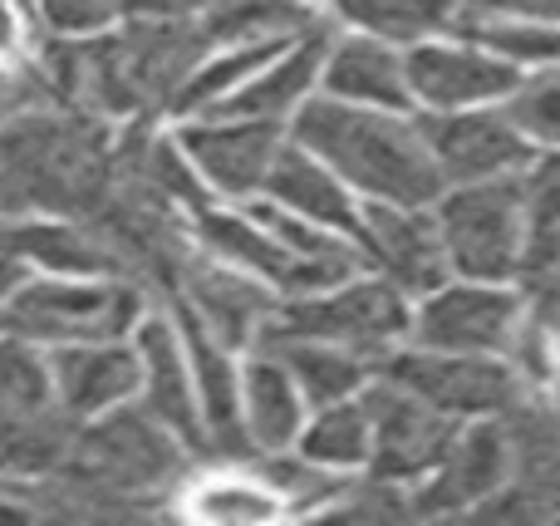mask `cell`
I'll return each instance as SVG.
<instances>
[{
    "label": "cell",
    "instance_id": "7bdbcfd3",
    "mask_svg": "<svg viewBox=\"0 0 560 526\" xmlns=\"http://www.w3.org/2000/svg\"><path fill=\"white\" fill-rule=\"evenodd\" d=\"M25 252L15 246V236H10V226H0V301H5L10 291H15L20 281H25Z\"/></svg>",
    "mask_w": 560,
    "mask_h": 526
},
{
    "label": "cell",
    "instance_id": "ab89813d",
    "mask_svg": "<svg viewBox=\"0 0 560 526\" xmlns=\"http://www.w3.org/2000/svg\"><path fill=\"white\" fill-rule=\"evenodd\" d=\"M335 517H364V522H388V517H408L413 502L398 498L394 478H374V482H349L335 502H329Z\"/></svg>",
    "mask_w": 560,
    "mask_h": 526
},
{
    "label": "cell",
    "instance_id": "8992f818",
    "mask_svg": "<svg viewBox=\"0 0 560 526\" xmlns=\"http://www.w3.org/2000/svg\"><path fill=\"white\" fill-rule=\"evenodd\" d=\"M271 335H295V340H329L359 350L369 364H378L388 354V344L408 330L404 291L394 281H364L349 291L319 295V301H295L285 311H271V320L261 325Z\"/></svg>",
    "mask_w": 560,
    "mask_h": 526
},
{
    "label": "cell",
    "instance_id": "9a60e30c",
    "mask_svg": "<svg viewBox=\"0 0 560 526\" xmlns=\"http://www.w3.org/2000/svg\"><path fill=\"white\" fill-rule=\"evenodd\" d=\"M183 335H187V360H192L197 389H202V423L212 439L217 458H252V429H246V399L236 394V374L226 360V344L212 340L202 320L192 311H183Z\"/></svg>",
    "mask_w": 560,
    "mask_h": 526
},
{
    "label": "cell",
    "instance_id": "e575fe53",
    "mask_svg": "<svg viewBox=\"0 0 560 526\" xmlns=\"http://www.w3.org/2000/svg\"><path fill=\"white\" fill-rule=\"evenodd\" d=\"M266 55H276V39H256V45L236 49V55L212 59V65H207V69H197V74L187 79L183 89H177L173 108H177V114H197V108H217V104H222V94H232V89L242 84V79L252 74L256 65H266Z\"/></svg>",
    "mask_w": 560,
    "mask_h": 526
},
{
    "label": "cell",
    "instance_id": "484cf974",
    "mask_svg": "<svg viewBox=\"0 0 560 526\" xmlns=\"http://www.w3.org/2000/svg\"><path fill=\"white\" fill-rule=\"evenodd\" d=\"M408 69L374 39H345L329 59V94L364 98V104L404 108L408 104Z\"/></svg>",
    "mask_w": 560,
    "mask_h": 526
},
{
    "label": "cell",
    "instance_id": "d6a6232c",
    "mask_svg": "<svg viewBox=\"0 0 560 526\" xmlns=\"http://www.w3.org/2000/svg\"><path fill=\"white\" fill-rule=\"evenodd\" d=\"M55 364H45L35 354V340L0 330V409H55Z\"/></svg>",
    "mask_w": 560,
    "mask_h": 526
},
{
    "label": "cell",
    "instance_id": "4316f807",
    "mask_svg": "<svg viewBox=\"0 0 560 526\" xmlns=\"http://www.w3.org/2000/svg\"><path fill=\"white\" fill-rule=\"evenodd\" d=\"M25 261H39L49 271H79V276H118V261L84 222H15L10 226Z\"/></svg>",
    "mask_w": 560,
    "mask_h": 526
},
{
    "label": "cell",
    "instance_id": "8fae6325",
    "mask_svg": "<svg viewBox=\"0 0 560 526\" xmlns=\"http://www.w3.org/2000/svg\"><path fill=\"white\" fill-rule=\"evenodd\" d=\"M512 468H516L512 433H506L502 413H492V419H482V423L457 433L453 453L433 468L428 488H418L413 512H423V517H447V512L482 507L492 492L506 488Z\"/></svg>",
    "mask_w": 560,
    "mask_h": 526
},
{
    "label": "cell",
    "instance_id": "d4e9b609",
    "mask_svg": "<svg viewBox=\"0 0 560 526\" xmlns=\"http://www.w3.org/2000/svg\"><path fill=\"white\" fill-rule=\"evenodd\" d=\"M246 429L252 443L266 453H280L300 433V394L295 374L276 354H256L246 370Z\"/></svg>",
    "mask_w": 560,
    "mask_h": 526
},
{
    "label": "cell",
    "instance_id": "d6986e66",
    "mask_svg": "<svg viewBox=\"0 0 560 526\" xmlns=\"http://www.w3.org/2000/svg\"><path fill=\"white\" fill-rule=\"evenodd\" d=\"M138 354H143V384H148V409L187 443V448L202 458L212 453V439H207V423L197 413L192 394H187V360L177 350V335L167 330L163 320H148L138 330Z\"/></svg>",
    "mask_w": 560,
    "mask_h": 526
},
{
    "label": "cell",
    "instance_id": "f546056e",
    "mask_svg": "<svg viewBox=\"0 0 560 526\" xmlns=\"http://www.w3.org/2000/svg\"><path fill=\"white\" fill-rule=\"evenodd\" d=\"M339 15L384 39H423L457 25V0H335Z\"/></svg>",
    "mask_w": 560,
    "mask_h": 526
},
{
    "label": "cell",
    "instance_id": "4dcf8cb0",
    "mask_svg": "<svg viewBox=\"0 0 560 526\" xmlns=\"http://www.w3.org/2000/svg\"><path fill=\"white\" fill-rule=\"evenodd\" d=\"M319 20L310 15L300 0H217L207 15V35L212 39H280L315 30Z\"/></svg>",
    "mask_w": 560,
    "mask_h": 526
},
{
    "label": "cell",
    "instance_id": "7402d4cb",
    "mask_svg": "<svg viewBox=\"0 0 560 526\" xmlns=\"http://www.w3.org/2000/svg\"><path fill=\"white\" fill-rule=\"evenodd\" d=\"M325 49H329V25L305 30V39H300L276 69H266V74L256 79V84H246L242 94L222 98L212 114L217 118H276V114H285L290 104L305 98V89H310V79H315Z\"/></svg>",
    "mask_w": 560,
    "mask_h": 526
},
{
    "label": "cell",
    "instance_id": "cb8c5ba5",
    "mask_svg": "<svg viewBox=\"0 0 560 526\" xmlns=\"http://www.w3.org/2000/svg\"><path fill=\"white\" fill-rule=\"evenodd\" d=\"M266 187H271L285 207L305 212L310 222L359 232V207L349 202L345 183H335V173H325V167H319L315 157H305L300 148H280V157H276L271 177H266Z\"/></svg>",
    "mask_w": 560,
    "mask_h": 526
},
{
    "label": "cell",
    "instance_id": "8d00e7d4",
    "mask_svg": "<svg viewBox=\"0 0 560 526\" xmlns=\"http://www.w3.org/2000/svg\"><path fill=\"white\" fill-rule=\"evenodd\" d=\"M506 114L516 118V128H522L526 138L560 148V65H551L536 79H526V84H516Z\"/></svg>",
    "mask_w": 560,
    "mask_h": 526
},
{
    "label": "cell",
    "instance_id": "f6af8a7d",
    "mask_svg": "<svg viewBox=\"0 0 560 526\" xmlns=\"http://www.w3.org/2000/svg\"><path fill=\"white\" fill-rule=\"evenodd\" d=\"M15 45V5L10 0H0V55Z\"/></svg>",
    "mask_w": 560,
    "mask_h": 526
},
{
    "label": "cell",
    "instance_id": "e0dca14e",
    "mask_svg": "<svg viewBox=\"0 0 560 526\" xmlns=\"http://www.w3.org/2000/svg\"><path fill=\"white\" fill-rule=\"evenodd\" d=\"M408 84L423 104L433 108H467L497 94H516L522 74L512 69V59H492L477 49H443L428 45L408 59Z\"/></svg>",
    "mask_w": 560,
    "mask_h": 526
},
{
    "label": "cell",
    "instance_id": "74e56055",
    "mask_svg": "<svg viewBox=\"0 0 560 526\" xmlns=\"http://www.w3.org/2000/svg\"><path fill=\"white\" fill-rule=\"evenodd\" d=\"M138 167H143V177L167 197V202L192 207V212H207V192H202V183H197V177L187 173V163L177 157V148L153 143L143 124H138Z\"/></svg>",
    "mask_w": 560,
    "mask_h": 526
},
{
    "label": "cell",
    "instance_id": "5bb4252c",
    "mask_svg": "<svg viewBox=\"0 0 560 526\" xmlns=\"http://www.w3.org/2000/svg\"><path fill=\"white\" fill-rule=\"evenodd\" d=\"M187 153L197 157L207 177L222 192H256L271 177L280 143H276V124L271 118H226V124H197L183 133Z\"/></svg>",
    "mask_w": 560,
    "mask_h": 526
},
{
    "label": "cell",
    "instance_id": "277c9868",
    "mask_svg": "<svg viewBox=\"0 0 560 526\" xmlns=\"http://www.w3.org/2000/svg\"><path fill=\"white\" fill-rule=\"evenodd\" d=\"M438 226L447 242L453 271L472 281H512L526 271V202L522 177L463 183L443 197Z\"/></svg>",
    "mask_w": 560,
    "mask_h": 526
},
{
    "label": "cell",
    "instance_id": "6da1fadb",
    "mask_svg": "<svg viewBox=\"0 0 560 526\" xmlns=\"http://www.w3.org/2000/svg\"><path fill=\"white\" fill-rule=\"evenodd\" d=\"M197 453L183 448L153 409H118L74 433L65 468L35 498V512L59 517H128L153 512V498L187 472Z\"/></svg>",
    "mask_w": 560,
    "mask_h": 526
},
{
    "label": "cell",
    "instance_id": "83f0119b",
    "mask_svg": "<svg viewBox=\"0 0 560 526\" xmlns=\"http://www.w3.org/2000/svg\"><path fill=\"white\" fill-rule=\"evenodd\" d=\"M526 202V281H551L560 276V153L541 157L522 177Z\"/></svg>",
    "mask_w": 560,
    "mask_h": 526
},
{
    "label": "cell",
    "instance_id": "7c38bea8",
    "mask_svg": "<svg viewBox=\"0 0 560 526\" xmlns=\"http://www.w3.org/2000/svg\"><path fill=\"white\" fill-rule=\"evenodd\" d=\"M359 236H364V261L378 266L398 291H443V276L453 266L443 226L428 222L418 207H364Z\"/></svg>",
    "mask_w": 560,
    "mask_h": 526
},
{
    "label": "cell",
    "instance_id": "d590c367",
    "mask_svg": "<svg viewBox=\"0 0 560 526\" xmlns=\"http://www.w3.org/2000/svg\"><path fill=\"white\" fill-rule=\"evenodd\" d=\"M261 478L271 482L276 492H285V498L295 502L300 512L325 507V502H335L339 492L349 488V482H339V478H329V472H319V463L305 458V453H300V458H280V453H266Z\"/></svg>",
    "mask_w": 560,
    "mask_h": 526
},
{
    "label": "cell",
    "instance_id": "4fadbf2b",
    "mask_svg": "<svg viewBox=\"0 0 560 526\" xmlns=\"http://www.w3.org/2000/svg\"><path fill=\"white\" fill-rule=\"evenodd\" d=\"M167 295H173L183 311H192L197 320L226 344V350H236V344H256L261 325L271 320V301H266V291H256L252 281H242V276H232L226 266L207 261V256H197V252L183 256L177 281H173Z\"/></svg>",
    "mask_w": 560,
    "mask_h": 526
},
{
    "label": "cell",
    "instance_id": "b9f144b4",
    "mask_svg": "<svg viewBox=\"0 0 560 526\" xmlns=\"http://www.w3.org/2000/svg\"><path fill=\"white\" fill-rule=\"evenodd\" d=\"M202 5L207 0H118V10H128V15H138V20H177Z\"/></svg>",
    "mask_w": 560,
    "mask_h": 526
},
{
    "label": "cell",
    "instance_id": "52a82bcc",
    "mask_svg": "<svg viewBox=\"0 0 560 526\" xmlns=\"http://www.w3.org/2000/svg\"><path fill=\"white\" fill-rule=\"evenodd\" d=\"M138 320L133 285H25L0 305V330L25 340H114Z\"/></svg>",
    "mask_w": 560,
    "mask_h": 526
},
{
    "label": "cell",
    "instance_id": "60d3db41",
    "mask_svg": "<svg viewBox=\"0 0 560 526\" xmlns=\"http://www.w3.org/2000/svg\"><path fill=\"white\" fill-rule=\"evenodd\" d=\"M39 15L55 30H98L108 15H118V0H35Z\"/></svg>",
    "mask_w": 560,
    "mask_h": 526
},
{
    "label": "cell",
    "instance_id": "3957f363",
    "mask_svg": "<svg viewBox=\"0 0 560 526\" xmlns=\"http://www.w3.org/2000/svg\"><path fill=\"white\" fill-rule=\"evenodd\" d=\"M295 138L300 148L325 157L335 173H345V183L374 192L378 202L428 207L443 197L447 173L438 167L423 128L413 124L369 114L345 98H319V104H305Z\"/></svg>",
    "mask_w": 560,
    "mask_h": 526
},
{
    "label": "cell",
    "instance_id": "30bf717a",
    "mask_svg": "<svg viewBox=\"0 0 560 526\" xmlns=\"http://www.w3.org/2000/svg\"><path fill=\"white\" fill-rule=\"evenodd\" d=\"M423 138L433 148L438 167L453 183H487V177H512L532 163V138L516 128L512 114H463V108H438L428 114Z\"/></svg>",
    "mask_w": 560,
    "mask_h": 526
},
{
    "label": "cell",
    "instance_id": "bcb514c9",
    "mask_svg": "<svg viewBox=\"0 0 560 526\" xmlns=\"http://www.w3.org/2000/svg\"><path fill=\"white\" fill-rule=\"evenodd\" d=\"M5 114H20V98H15V74H0V124Z\"/></svg>",
    "mask_w": 560,
    "mask_h": 526
},
{
    "label": "cell",
    "instance_id": "836d02e7",
    "mask_svg": "<svg viewBox=\"0 0 560 526\" xmlns=\"http://www.w3.org/2000/svg\"><path fill=\"white\" fill-rule=\"evenodd\" d=\"M266 226L280 236V242L290 246L295 256H305L310 266H315V276H319V285H339L345 276H354V266H359V256L349 252L345 242H335L329 232H319V226H310V217L305 222H295V217H285V212H256Z\"/></svg>",
    "mask_w": 560,
    "mask_h": 526
},
{
    "label": "cell",
    "instance_id": "5b68a950",
    "mask_svg": "<svg viewBox=\"0 0 560 526\" xmlns=\"http://www.w3.org/2000/svg\"><path fill=\"white\" fill-rule=\"evenodd\" d=\"M378 374L404 384L408 394L428 399L453 419H492L506 413L526 394V374L502 364L497 354H447V350H408L384 354Z\"/></svg>",
    "mask_w": 560,
    "mask_h": 526
},
{
    "label": "cell",
    "instance_id": "2e32d148",
    "mask_svg": "<svg viewBox=\"0 0 560 526\" xmlns=\"http://www.w3.org/2000/svg\"><path fill=\"white\" fill-rule=\"evenodd\" d=\"M49 364H55L59 409H65L69 419L108 409V404L128 399V394L143 384V354L124 350V344H114V340L65 344Z\"/></svg>",
    "mask_w": 560,
    "mask_h": 526
},
{
    "label": "cell",
    "instance_id": "ba28073f",
    "mask_svg": "<svg viewBox=\"0 0 560 526\" xmlns=\"http://www.w3.org/2000/svg\"><path fill=\"white\" fill-rule=\"evenodd\" d=\"M369 419H374V472L378 478L408 482L418 472H433L438 463L453 453L457 443V419L433 409L428 399L408 394L404 384L384 379L364 394Z\"/></svg>",
    "mask_w": 560,
    "mask_h": 526
},
{
    "label": "cell",
    "instance_id": "f1b7e54d",
    "mask_svg": "<svg viewBox=\"0 0 560 526\" xmlns=\"http://www.w3.org/2000/svg\"><path fill=\"white\" fill-rule=\"evenodd\" d=\"M482 522H522V526H546L560 522V458L556 463H522L512 468L502 492L472 507Z\"/></svg>",
    "mask_w": 560,
    "mask_h": 526
},
{
    "label": "cell",
    "instance_id": "9c48e42d",
    "mask_svg": "<svg viewBox=\"0 0 560 526\" xmlns=\"http://www.w3.org/2000/svg\"><path fill=\"white\" fill-rule=\"evenodd\" d=\"M526 305L512 291H487V285H453L438 291L418 311V344L447 354H512L522 340Z\"/></svg>",
    "mask_w": 560,
    "mask_h": 526
},
{
    "label": "cell",
    "instance_id": "603a6c76",
    "mask_svg": "<svg viewBox=\"0 0 560 526\" xmlns=\"http://www.w3.org/2000/svg\"><path fill=\"white\" fill-rule=\"evenodd\" d=\"M453 30L472 45L492 49V55H506L512 65H560V25L506 15V10H492L482 0H463Z\"/></svg>",
    "mask_w": 560,
    "mask_h": 526
},
{
    "label": "cell",
    "instance_id": "ac0fdd59",
    "mask_svg": "<svg viewBox=\"0 0 560 526\" xmlns=\"http://www.w3.org/2000/svg\"><path fill=\"white\" fill-rule=\"evenodd\" d=\"M197 232H202L207 252H217L222 261H236L246 266V271L266 276V281H276L280 291H325L315 276V266L305 261V256H295L285 242L271 232V226L256 217V222H246V217H226V212H197Z\"/></svg>",
    "mask_w": 560,
    "mask_h": 526
},
{
    "label": "cell",
    "instance_id": "44dd1931",
    "mask_svg": "<svg viewBox=\"0 0 560 526\" xmlns=\"http://www.w3.org/2000/svg\"><path fill=\"white\" fill-rule=\"evenodd\" d=\"M256 350L285 360V370L295 374V384L305 389V399L315 404H339L345 394H354L369 374V360L359 350H345V344L329 340H295V335H256Z\"/></svg>",
    "mask_w": 560,
    "mask_h": 526
},
{
    "label": "cell",
    "instance_id": "1f68e13d",
    "mask_svg": "<svg viewBox=\"0 0 560 526\" xmlns=\"http://www.w3.org/2000/svg\"><path fill=\"white\" fill-rule=\"evenodd\" d=\"M300 453L329 468H349V463H364L374 453V419H369V404H335L325 409L300 439Z\"/></svg>",
    "mask_w": 560,
    "mask_h": 526
},
{
    "label": "cell",
    "instance_id": "ffe728a7",
    "mask_svg": "<svg viewBox=\"0 0 560 526\" xmlns=\"http://www.w3.org/2000/svg\"><path fill=\"white\" fill-rule=\"evenodd\" d=\"M74 448L65 409H0V482L15 478H55Z\"/></svg>",
    "mask_w": 560,
    "mask_h": 526
},
{
    "label": "cell",
    "instance_id": "ee69618b",
    "mask_svg": "<svg viewBox=\"0 0 560 526\" xmlns=\"http://www.w3.org/2000/svg\"><path fill=\"white\" fill-rule=\"evenodd\" d=\"M482 5L506 10V15L541 20V25H560V0H482Z\"/></svg>",
    "mask_w": 560,
    "mask_h": 526
},
{
    "label": "cell",
    "instance_id": "7a4b0ae2",
    "mask_svg": "<svg viewBox=\"0 0 560 526\" xmlns=\"http://www.w3.org/2000/svg\"><path fill=\"white\" fill-rule=\"evenodd\" d=\"M114 148L79 108H25L0 128V212L84 217L108 187Z\"/></svg>",
    "mask_w": 560,
    "mask_h": 526
},
{
    "label": "cell",
    "instance_id": "f35d334b",
    "mask_svg": "<svg viewBox=\"0 0 560 526\" xmlns=\"http://www.w3.org/2000/svg\"><path fill=\"white\" fill-rule=\"evenodd\" d=\"M192 512L207 522H266L276 507L266 498V488H252V482H207L197 492Z\"/></svg>",
    "mask_w": 560,
    "mask_h": 526
}]
</instances>
